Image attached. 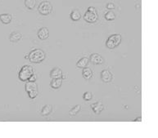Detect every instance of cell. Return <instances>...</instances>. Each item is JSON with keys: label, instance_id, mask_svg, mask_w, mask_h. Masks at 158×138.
<instances>
[{"label": "cell", "instance_id": "5", "mask_svg": "<svg viewBox=\"0 0 158 138\" xmlns=\"http://www.w3.org/2000/svg\"><path fill=\"white\" fill-rule=\"evenodd\" d=\"M98 18V16L97 14V12H89V11H87L85 13V16H84L85 21L89 22V23H94V22L97 21Z\"/></svg>", "mask_w": 158, "mask_h": 138}, {"label": "cell", "instance_id": "10", "mask_svg": "<svg viewBox=\"0 0 158 138\" xmlns=\"http://www.w3.org/2000/svg\"><path fill=\"white\" fill-rule=\"evenodd\" d=\"M91 108H92L93 111L95 114L99 115L100 113L104 110V105L101 103V102H95V103L91 105Z\"/></svg>", "mask_w": 158, "mask_h": 138}, {"label": "cell", "instance_id": "21", "mask_svg": "<svg viewBox=\"0 0 158 138\" xmlns=\"http://www.w3.org/2000/svg\"><path fill=\"white\" fill-rule=\"evenodd\" d=\"M115 18H116V15H115V13L113 12H111V11L107 12L106 13V15H105V19H106V21H113Z\"/></svg>", "mask_w": 158, "mask_h": 138}, {"label": "cell", "instance_id": "7", "mask_svg": "<svg viewBox=\"0 0 158 138\" xmlns=\"http://www.w3.org/2000/svg\"><path fill=\"white\" fill-rule=\"evenodd\" d=\"M90 61L94 65H100V64H102L104 62L103 58L97 53H94L90 56Z\"/></svg>", "mask_w": 158, "mask_h": 138}, {"label": "cell", "instance_id": "17", "mask_svg": "<svg viewBox=\"0 0 158 138\" xmlns=\"http://www.w3.org/2000/svg\"><path fill=\"white\" fill-rule=\"evenodd\" d=\"M21 39V34L18 33V32H13V33L11 34V35H10V37H9L10 41L13 43L18 42Z\"/></svg>", "mask_w": 158, "mask_h": 138}, {"label": "cell", "instance_id": "23", "mask_svg": "<svg viewBox=\"0 0 158 138\" xmlns=\"http://www.w3.org/2000/svg\"><path fill=\"white\" fill-rule=\"evenodd\" d=\"M28 93L29 97L31 99H35L36 96H38V90H35V91H31L27 92Z\"/></svg>", "mask_w": 158, "mask_h": 138}, {"label": "cell", "instance_id": "18", "mask_svg": "<svg viewBox=\"0 0 158 138\" xmlns=\"http://www.w3.org/2000/svg\"><path fill=\"white\" fill-rule=\"evenodd\" d=\"M36 4L35 0H25V6L29 9H33Z\"/></svg>", "mask_w": 158, "mask_h": 138}, {"label": "cell", "instance_id": "1", "mask_svg": "<svg viewBox=\"0 0 158 138\" xmlns=\"http://www.w3.org/2000/svg\"><path fill=\"white\" fill-rule=\"evenodd\" d=\"M44 52L41 49L36 48V49L32 50L28 55V59L30 60L31 62L32 63H40L41 61H43L45 59Z\"/></svg>", "mask_w": 158, "mask_h": 138}, {"label": "cell", "instance_id": "22", "mask_svg": "<svg viewBox=\"0 0 158 138\" xmlns=\"http://www.w3.org/2000/svg\"><path fill=\"white\" fill-rule=\"evenodd\" d=\"M83 98H84V100H85V101H91L93 98V95L91 92H89V91H86L84 95H83Z\"/></svg>", "mask_w": 158, "mask_h": 138}, {"label": "cell", "instance_id": "19", "mask_svg": "<svg viewBox=\"0 0 158 138\" xmlns=\"http://www.w3.org/2000/svg\"><path fill=\"white\" fill-rule=\"evenodd\" d=\"M80 17H81L80 13L77 11V10H75V11H73V12L71 13V18L72 21H79V20L80 19Z\"/></svg>", "mask_w": 158, "mask_h": 138}, {"label": "cell", "instance_id": "9", "mask_svg": "<svg viewBox=\"0 0 158 138\" xmlns=\"http://www.w3.org/2000/svg\"><path fill=\"white\" fill-rule=\"evenodd\" d=\"M50 78L51 79H62V70L60 68H54L50 71Z\"/></svg>", "mask_w": 158, "mask_h": 138}, {"label": "cell", "instance_id": "11", "mask_svg": "<svg viewBox=\"0 0 158 138\" xmlns=\"http://www.w3.org/2000/svg\"><path fill=\"white\" fill-rule=\"evenodd\" d=\"M62 84V79L58 78V79H52V81L50 83V86L52 88L57 89Z\"/></svg>", "mask_w": 158, "mask_h": 138}, {"label": "cell", "instance_id": "12", "mask_svg": "<svg viewBox=\"0 0 158 138\" xmlns=\"http://www.w3.org/2000/svg\"><path fill=\"white\" fill-rule=\"evenodd\" d=\"M26 92H29L31 91H35V90H38V86L35 83V82H31V81H28V82L26 83Z\"/></svg>", "mask_w": 158, "mask_h": 138}, {"label": "cell", "instance_id": "27", "mask_svg": "<svg viewBox=\"0 0 158 138\" xmlns=\"http://www.w3.org/2000/svg\"><path fill=\"white\" fill-rule=\"evenodd\" d=\"M141 119H142L141 117H139V118H137V120H134V121H135V122H136V121H142Z\"/></svg>", "mask_w": 158, "mask_h": 138}, {"label": "cell", "instance_id": "28", "mask_svg": "<svg viewBox=\"0 0 158 138\" xmlns=\"http://www.w3.org/2000/svg\"><path fill=\"white\" fill-rule=\"evenodd\" d=\"M25 58L28 59V55H27V56H25Z\"/></svg>", "mask_w": 158, "mask_h": 138}, {"label": "cell", "instance_id": "25", "mask_svg": "<svg viewBox=\"0 0 158 138\" xmlns=\"http://www.w3.org/2000/svg\"><path fill=\"white\" fill-rule=\"evenodd\" d=\"M106 7H107L108 9H114V8H115V5H114L113 3H108L107 6H106Z\"/></svg>", "mask_w": 158, "mask_h": 138}, {"label": "cell", "instance_id": "20", "mask_svg": "<svg viewBox=\"0 0 158 138\" xmlns=\"http://www.w3.org/2000/svg\"><path fill=\"white\" fill-rule=\"evenodd\" d=\"M80 109H81V106H80V105H76L75 107L72 108V109L70 110L69 114H70L71 116H75V115H76L79 112H80Z\"/></svg>", "mask_w": 158, "mask_h": 138}, {"label": "cell", "instance_id": "16", "mask_svg": "<svg viewBox=\"0 0 158 138\" xmlns=\"http://www.w3.org/2000/svg\"><path fill=\"white\" fill-rule=\"evenodd\" d=\"M52 111V106L51 105H47L44 106L41 110V115L42 116H47V115H50Z\"/></svg>", "mask_w": 158, "mask_h": 138}, {"label": "cell", "instance_id": "26", "mask_svg": "<svg viewBox=\"0 0 158 138\" xmlns=\"http://www.w3.org/2000/svg\"><path fill=\"white\" fill-rule=\"evenodd\" d=\"M88 11H89V12H96V9H95V7H89V9Z\"/></svg>", "mask_w": 158, "mask_h": 138}, {"label": "cell", "instance_id": "6", "mask_svg": "<svg viewBox=\"0 0 158 138\" xmlns=\"http://www.w3.org/2000/svg\"><path fill=\"white\" fill-rule=\"evenodd\" d=\"M100 77H101L102 81H103L104 83H110L112 80V74L109 70H103L101 72Z\"/></svg>", "mask_w": 158, "mask_h": 138}, {"label": "cell", "instance_id": "24", "mask_svg": "<svg viewBox=\"0 0 158 138\" xmlns=\"http://www.w3.org/2000/svg\"><path fill=\"white\" fill-rule=\"evenodd\" d=\"M36 79H37V75L35 74H33V75H31L30 79H28V81H31V82H35Z\"/></svg>", "mask_w": 158, "mask_h": 138}, {"label": "cell", "instance_id": "4", "mask_svg": "<svg viewBox=\"0 0 158 138\" xmlns=\"http://www.w3.org/2000/svg\"><path fill=\"white\" fill-rule=\"evenodd\" d=\"M38 11L40 14L44 15V16L50 14L52 11V4L49 2H48V1H44L39 6Z\"/></svg>", "mask_w": 158, "mask_h": 138}, {"label": "cell", "instance_id": "13", "mask_svg": "<svg viewBox=\"0 0 158 138\" xmlns=\"http://www.w3.org/2000/svg\"><path fill=\"white\" fill-rule=\"evenodd\" d=\"M12 17L9 13H3L0 15V21L3 24H9L12 21Z\"/></svg>", "mask_w": 158, "mask_h": 138}, {"label": "cell", "instance_id": "14", "mask_svg": "<svg viewBox=\"0 0 158 138\" xmlns=\"http://www.w3.org/2000/svg\"><path fill=\"white\" fill-rule=\"evenodd\" d=\"M89 61V60L87 57H83V58L80 59V61L76 63V67L80 69L85 68V67H87Z\"/></svg>", "mask_w": 158, "mask_h": 138}, {"label": "cell", "instance_id": "15", "mask_svg": "<svg viewBox=\"0 0 158 138\" xmlns=\"http://www.w3.org/2000/svg\"><path fill=\"white\" fill-rule=\"evenodd\" d=\"M82 76L83 78H85V79H89L93 77V71L90 68H88V67H85V68L83 69L82 72Z\"/></svg>", "mask_w": 158, "mask_h": 138}, {"label": "cell", "instance_id": "2", "mask_svg": "<svg viewBox=\"0 0 158 138\" xmlns=\"http://www.w3.org/2000/svg\"><path fill=\"white\" fill-rule=\"evenodd\" d=\"M34 74V68L32 66H29V65H26V66H22V68L19 71L18 74V78L22 82H26L28 81L31 75Z\"/></svg>", "mask_w": 158, "mask_h": 138}, {"label": "cell", "instance_id": "8", "mask_svg": "<svg viewBox=\"0 0 158 138\" xmlns=\"http://www.w3.org/2000/svg\"><path fill=\"white\" fill-rule=\"evenodd\" d=\"M49 35V31L46 27H43L38 31V37L40 40L47 39Z\"/></svg>", "mask_w": 158, "mask_h": 138}, {"label": "cell", "instance_id": "3", "mask_svg": "<svg viewBox=\"0 0 158 138\" xmlns=\"http://www.w3.org/2000/svg\"><path fill=\"white\" fill-rule=\"evenodd\" d=\"M120 42H121V35L120 34H115L111 35L107 39L106 42V47H108L109 49H113L120 45Z\"/></svg>", "mask_w": 158, "mask_h": 138}]
</instances>
